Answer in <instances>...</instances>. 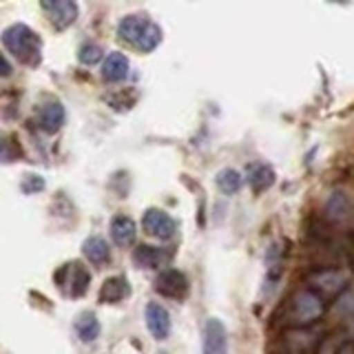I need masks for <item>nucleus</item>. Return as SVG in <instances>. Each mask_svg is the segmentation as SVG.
<instances>
[{
  "label": "nucleus",
  "instance_id": "obj_1",
  "mask_svg": "<svg viewBox=\"0 0 354 354\" xmlns=\"http://www.w3.org/2000/svg\"><path fill=\"white\" fill-rule=\"evenodd\" d=\"M326 299H321L317 292H313L310 288L297 290L281 313V321L286 328H310L313 324L326 315Z\"/></svg>",
  "mask_w": 354,
  "mask_h": 354
},
{
  "label": "nucleus",
  "instance_id": "obj_2",
  "mask_svg": "<svg viewBox=\"0 0 354 354\" xmlns=\"http://www.w3.org/2000/svg\"><path fill=\"white\" fill-rule=\"evenodd\" d=\"M120 38L138 47L140 51H153L162 42V29L144 14L124 16L118 25Z\"/></svg>",
  "mask_w": 354,
  "mask_h": 354
},
{
  "label": "nucleus",
  "instance_id": "obj_3",
  "mask_svg": "<svg viewBox=\"0 0 354 354\" xmlns=\"http://www.w3.org/2000/svg\"><path fill=\"white\" fill-rule=\"evenodd\" d=\"M3 44H5V49L11 55H16L20 62H25L29 66H36L40 62V58H42V40H40V36L31 27L22 25V22L5 29Z\"/></svg>",
  "mask_w": 354,
  "mask_h": 354
},
{
  "label": "nucleus",
  "instance_id": "obj_4",
  "mask_svg": "<svg viewBox=\"0 0 354 354\" xmlns=\"http://www.w3.org/2000/svg\"><path fill=\"white\" fill-rule=\"evenodd\" d=\"M350 274L341 268H317L306 277V288L317 292L321 299H337L348 290Z\"/></svg>",
  "mask_w": 354,
  "mask_h": 354
},
{
  "label": "nucleus",
  "instance_id": "obj_5",
  "mask_svg": "<svg viewBox=\"0 0 354 354\" xmlns=\"http://www.w3.org/2000/svg\"><path fill=\"white\" fill-rule=\"evenodd\" d=\"M321 337L315 335L310 328H288L281 339L283 354H315Z\"/></svg>",
  "mask_w": 354,
  "mask_h": 354
},
{
  "label": "nucleus",
  "instance_id": "obj_6",
  "mask_svg": "<svg viewBox=\"0 0 354 354\" xmlns=\"http://www.w3.org/2000/svg\"><path fill=\"white\" fill-rule=\"evenodd\" d=\"M142 228L155 239H171L177 230V221L162 208H149L142 217Z\"/></svg>",
  "mask_w": 354,
  "mask_h": 354
},
{
  "label": "nucleus",
  "instance_id": "obj_7",
  "mask_svg": "<svg viewBox=\"0 0 354 354\" xmlns=\"http://www.w3.org/2000/svg\"><path fill=\"white\" fill-rule=\"evenodd\" d=\"M155 290L169 299H184L188 295V279L182 270L169 268L155 279Z\"/></svg>",
  "mask_w": 354,
  "mask_h": 354
},
{
  "label": "nucleus",
  "instance_id": "obj_8",
  "mask_svg": "<svg viewBox=\"0 0 354 354\" xmlns=\"http://www.w3.org/2000/svg\"><path fill=\"white\" fill-rule=\"evenodd\" d=\"M204 354H228V332L219 319H208L202 337Z\"/></svg>",
  "mask_w": 354,
  "mask_h": 354
},
{
  "label": "nucleus",
  "instance_id": "obj_9",
  "mask_svg": "<svg viewBox=\"0 0 354 354\" xmlns=\"http://www.w3.org/2000/svg\"><path fill=\"white\" fill-rule=\"evenodd\" d=\"M42 7L47 11L51 25L58 29H66L77 18L75 0H42Z\"/></svg>",
  "mask_w": 354,
  "mask_h": 354
},
{
  "label": "nucleus",
  "instance_id": "obj_10",
  "mask_svg": "<svg viewBox=\"0 0 354 354\" xmlns=\"http://www.w3.org/2000/svg\"><path fill=\"white\" fill-rule=\"evenodd\" d=\"M144 315H147V326H149V332L153 335V339L164 341L171 335V315L164 306L151 301Z\"/></svg>",
  "mask_w": 354,
  "mask_h": 354
},
{
  "label": "nucleus",
  "instance_id": "obj_11",
  "mask_svg": "<svg viewBox=\"0 0 354 354\" xmlns=\"http://www.w3.org/2000/svg\"><path fill=\"white\" fill-rule=\"evenodd\" d=\"M64 106L60 102H47V104H42L40 111H38V124L42 131H47V133H55L58 129H62L64 124Z\"/></svg>",
  "mask_w": 354,
  "mask_h": 354
},
{
  "label": "nucleus",
  "instance_id": "obj_12",
  "mask_svg": "<svg viewBox=\"0 0 354 354\" xmlns=\"http://www.w3.org/2000/svg\"><path fill=\"white\" fill-rule=\"evenodd\" d=\"M246 175H248V184L257 193L268 191V188L274 184V171H272V166L266 162H250L246 166Z\"/></svg>",
  "mask_w": 354,
  "mask_h": 354
},
{
  "label": "nucleus",
  "instance_id": "obj_13",
  "mask_svg": "<svg viewBox=\"0 0 354 354\" xmlns=\"http://www.w3.org/2000/svg\"><path fill=\"white\" fill-rule=\"evenodd\" d=\"M131 295V286L122 274L109 277V279L100 288V301L102 304H118L122 299H127Z\"/></svg>",
  "mask_w": 354,
  "mask_h": 354
},
{
  "label": "nucleus",
  "instance_id": "obj_14",
  "mask_svg": "<svg viewBox=\"0 0 354 354\" xmlns=\"http://www.w3.org/2000/svg\"><path fill=\"white\" fill-rule=\"evenodd\" d=\"M169 259V252H164L162 248L158 246H149V243H142L136 250H133V261H136L140 268H160V266L166 263Z\"/></svg>",
  "mask_w": 354,
  "mask_h": 354
},
{
  "label": "nucleus",
  "instance_id": "obj_15",
  "mask_svg": "<svg viewBox=\"0 0 354 354\" xmlns=\"http://www.w3.org/2000/svg\"><path fill=\"white\" fill-rule=\"evenodd\" d=\"M136 235H138V226L131 217L127 215L113 217V221H111V237H113L118 246H131L136 241Z\"/></svg>",
  "mask_w": 354,
  "mask_h": 354
},
{
  "label": "nucleus",
  "instance_id": "obj_16",
  "mask_svg": "<svg viewBox=\"0 0 354 354\" xmlns=\"http://www.w3.org/2000/svg\"><path fill=\"white\" fill-rule=\"evenodd\" d=\"M62 270L69 274V279H66V281H69V295L71 297H82L88 290V281H91V274H88V270L80 261L66 263Z\"/></svg>",
  "mask_w": 354,
  "mask_h": 354
},
{
  "label": "nucleus",
  "instance_id": "obj_17",
  "mask_svg": "<svg viewBox=\"0 0 354 354\" xmlns=\"http://www.w3.org/2000/svg\"><path fill=\"white\" fill-rule=\"evenodd\" d=\"M129 75V58L124 53H111L104 58L102 77L106 82H122Z\"/></svg>",
  "mask_w": 354,
  "mask_h": 354
},
{
  "label": "nucleus",
  "instance_id": "obj_18",
  "mask_svg": "<svg viewBox=\"0 0 354 354\" xmlns=\"http://www.w3.org/2000/svg\"><path fill=\"white\" fill-rule=\"evenodd\" d=\"M82 252H84V257L91 263H95V266H104L109 261V257H111L109 241L104 237H100V235L88 237L82 243Z\"/></svg>",
  "mask_w": 354,
  "mask_h": 354
},
{
  "label": "nucleus",
  "instance_id": "obj_19",
  "mask_svg": "<svg viewBox=\"0 0 354 354\" xmlns=\"http://www.w3.org/2000/svg\"><path fill=\"white\" fill-rule=\"evenodd\" d=\"M326 215L330 221H335V224H341V221H346L350 219L352 215V204H350V199L343 195V193H332L330 199H328V204H326Z\"/></svg>",
  "mask_w": 354,
  "mask_h": 354
},
{
  "label": "nucleus",
  "instance_id": "obj_20",
  "mask_svg": "<svg viewBox=\"0 0 354 354\" xmlns=\"http://www.w3.org/2000/svg\"><path fill=\"white\" fill-rule=\"evenodd\" d=\"M75 332L82 343H93L100 337V321L93 313H82L75 319Z\"/></svg>",
  "mask_w": 354,
  "mask_h": 354
},
{
  "label": "nucleus",
  "instance_id": "obj_21",
  "mask_svg": "<svg viewBox=\"0 0 354 354\" xmlns=\"http://www.w3.org/2000/svg\"><path fill=\"white\" fill-rule=\"evenodd\" d=\"M217 188L224 195H235L239 188H241V175L232 169H224L219 175H217Z\"/></svg>",
  "mask_w": 354,
  "mask_h": 354
},
{
  "label": "nucleus",
  "instance_id": "obj_22",
  "mask_svg": "<svg viewBox=\"0 0 354 354\" xmlns=\"http://www.w3.org/2000/svg\"><path fill=\"white\" fill-rule=\"evenodd\" d=\"M77 58H80V62L86 64V66L97 64L100 58H102V49L95 47V44H84V47L80 49V55H77Z\"/></svg>",
  "mask_w": 354,
  "mask_h": 354
},
{
  "label": "nucleus",
  "instance_id": "obj_23",
  "mask_svg": "<svg viewBox=\"0 0 354 354\" xmlns=\"http://www.w3.org/2000/svg\"><path fill=\"white\" fill-rule=\"evenodd\" d=\"M11 160V149H9V142L0 138V162H9Z\"/></svg>",
  "mask_w": 354,
  "mask_h": 354
},
{
  "label": "nucleus",
  "instance_id": "obj_24",
  "mask_svg": "<svg viewBox=\"0 0 354 354\" xmlns=\"http://www.w3.org/2000/svg\"><path fill=\"white\" fill-rule=\"evenodd\" d=\"M335 354H354V341H341Z\"/></svg>",
  "mask_w": 354,
  "mask_h": 354
},
{
  "label": "nucleus",
  "instance_id": "obj_25",
  "mask_svg": "<svg viewBox=\"0 0 354 354\" xmlns=\"http://www.w3.org/2000/svg\"><path fill=\"white\" fill-rule=\"evenodd\" d=\"M11 73V64H9V60L5 58V53L0 51V77H5V75H9Z\"/></svg>",
  "mask_w": 354,
  "mask_h": 354
}]
</instances>
